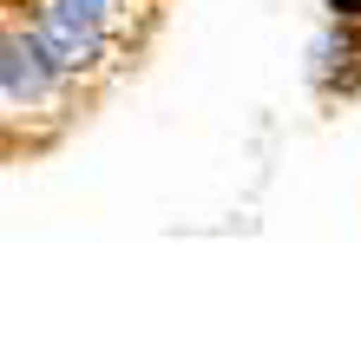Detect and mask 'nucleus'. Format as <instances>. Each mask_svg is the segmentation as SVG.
I'll use <instances>...</instances> for the list:
<instances>
[{"label": "nucleus", "instance_id": "1", "mask_svg": "<svg viewBox=\"0 0 361 355\" xmlns=\"http://www.w3.org/2000/svg\"><path fill=\"white\" fill-rule=\"evenodd\" d=\"M33 40L47 47V59H53L59 73H86V66H99V59H105V33L86 27V20H73V13H59V7H39Z\"/></svg>", "mask_w": 361, "mask_h": 355}, {"label": "nucleus", "instance_id": "2", "mask_svg": "<svg viewBox=\"0 0 361 355\" xmlns=\"http://www.w3.org/2000/svg\"><path fill=\"white\" fill-rule=\"evenodd\" d=\"M53 59L47 47H39L33 33H7V59H0V86H7V112L20 106H33V99H47L53 92Z\"/></svg>", "mask_w": 361, "mask_h": 355}, {"label": "nucleus", "instance_id": "3", "mask_svg": "<svg viewBox=\"0 0 361 355\" xmlns=\"http://www.w3.org/2000/svg\"><path fill=\"white\" fill-rule=\"evenodd\" d=\"M47 7H59V13H73V20H86V27L105 33V20H112L125 0H47Z\"/></svg>", "mask_w": 361, "mask_h": 355}, {"label": "nucleus", "instance_id": "4", "mask_svg": "<svg viewBox=\"0 0 361 355\" xmlns=\"http://www.w3.org/2000/svg\"><path fill=\"white\" fill-rule=\"evenodd\" d=\"M348 53H355V47H348V33H342V40H335V33H329V40H315V79H329V73H335V59H348Z\"/></svg>", "mask_w": 361, "mask_h": 355}, {"label": "nucleus", "instance_id": "5", "mask_svg": "<svg viewBox=\"0 0 361 355\" xmlns=\"http://www.w3.org/2000/svg\"><path fill=\"white\" fill-rule=\"evenodd\" d=\"M329 13L335 20H361V0H329Z\"/></svg>", "mask_w": 361, "mask_h": 355}]
</instances>
